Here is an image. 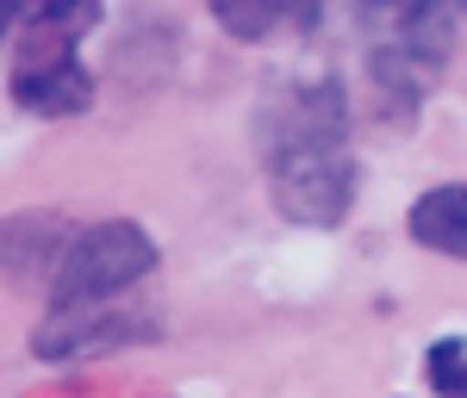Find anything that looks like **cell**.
Wrapping results in <instances>:
<instances>
[{
  "mask_svg": "<svg viewBox=\"0 0 467 398\" xmlns=\"http://www.w3.org/2000/svg\"><path fill=\"white\" fill-rule=\"evenodd\" d=\"M255 144L281 218L330 230L356 206V149H349V87L343 75H287L255 112Z\"/></svg>",
  "mask_w": 467,
  "mask_h": 398,
  "instance_id": "cell-1",
  "label": "cell"
},
{
  "mask_svg": "<svg viewBox=\"0 0 467 398\" xmlns=\"http://www.w3.org/2000/svg\"><path fill=\"white\" fill-rule=\"evenodd\" d=\"M356 26L368 37V69L387 100H418L431 75L455 50V6L449 0H356Z\"/></svg>",
  "mask_w": 467,
  "mask_h": 398,
  "instance_id": "cell-2",
  "label": "cell"
},
{
  "mask_svg": "<svg viewBox=\"0 0 467 398\" xmlns=\"http://www.w3.org/2000/svg\"><path fill=\"white\" fill-rule=\"evenodd\" d=\"M150 274H156L150 230L131 224V218H107V224H88L63 243L57 268H50V299L57 305L112 299V292H131L138 281H150Z\"/></svg>",
  "mask_w": 467,
  "mask_h": 398,
  "instance_id": "cell-3",
  "label": "cell"
},
{
  "mask_svg": "<svg viewBox=\"0 0 467 398\" xmlns=\"http://www.w3.org/2000/svg\"><path fill=\"white\" fill-rule=\"evenodd\" d=\"M162 330L156 311H144L131 292H112V299H81V305H57L32 336L37 362H81V355H107L125 342H150Z\"/></svg>",
  "mask_w": 467,
  "mask_h": 398,
  "instance_id": "cell-4",
  "label": "cell"
},
{
  "mask_svg": "<svg viewBox=\"0 0 467 398\" xmlns=\"http://www.w3.org/2000/svg\"><path fill=\"white\" fill-rule=\"evenodd\" d=\"M411 243H424L431 255L467 261V181L431 187V193L411 206Z\"/></svg>",
  "mask_w": 467,
  "mask_h": 398,
  "instance_id": "cell-5",
  "label": "cell"
},
{
  "mask_svg": "<svg viewBox=\"0 0 467 398\" xmlns=\"http://www.w3.org/2000/svg\"><path fill=\"white\" fill-rule=\"evenodd\" d=\"M312 13H318V0H213V19L244 44L275 37L281 26H306Z\"/></svg>",
  "mask_w": 467,
  "mask_h": 398,
  "instance_id": "cell-6",
  "label": "cell"
},
{
  "mask_svg": "<svg viewBox=\"0 0 467 398\" xmlns=\"http://www.w3.org/2000/svg\"><path fill=\"white\" fill-rule=\"evenodd\" d=\"M431 386L442 398H467V349L462 342H436L431 349Z\"/></svg>",
  "mask_w": 467,
  "mask_h": 398,
  "instance_id": "cell-7",
  "label": "cell"
},
{
  "mask_svg": "<svg viewBox=\"0 0 467 398\" xmlns=\"http://www.w3.org/2000/svg\"><path fill=\"white\" fill-rule=\"evenodd\" d=\"M462 6H467V0H462Z\"/></svg>",
  "mask_w": 467,
  "mask_h": 398,
  "instance_id": "cell-8",
  "label": "cell"
}]
</instances>
